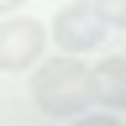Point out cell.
I'll list each match as a JSON object with an SVG mask.
<instances>
[{"mask_svg": "<svg viewBox=\"0 0 126 126\" xmlns=\"http://www.w3.org/2000/svg\"><path fill=\"white\" fill-rule=\"evenodd\" d=\"M100 100L94 94V74L84 63H74L68 53H58L53 63H37L32 74V105L47 110V116H84V110Z\"/></svg>", "mask_w": 126, "mask_h": 126, "instance_id": "6da1fadb", "label": "cell"}, {"mask_svg": "<svg viewBox=\"0 0 126 126\" xmlns=\"http://www.w3.org/2000/svg\"><path fill=\"white\" fill-rule=\"evenodd\" d=\"M116 26V16H105L94 0H74V5H63L58 16H53V32L47 37L58 42V53H89V47H100L105 42V32Z\"/></svg>", "mask_w": 126, "mask_h": 126, "instance_id": "7a4b0ae2", "label": "cell"}, {"mask_svg": "<svg viewBox=\"0 0 126 126\" xmlns=\"http://www.w3.org/2000/svg\"><path fill=\"white\" fill-rule=\"evenodd\" d=\"M42 47H47V26L42 21H26V16L0 21V68L5 74H21L32 63H42Z\"/></svg>", "mask_w": 126, "mask_h": 126, "instance_id": "3957f363", "label": "cell"}, {"mask_svg": "<svg viewBox=\"0 0 126 126\" xmlns=\"http://www.w3.org/2000/svg\"><path fill=\"white\" fill-rule=\"evenodd\" d=\"M94 94H105V105H121V94H126V58H105L100 63Z\"/></svg>", "mask_w": 126, "mask_h": 126, "instance_id": "277c9868", "label": "cell"}, {"mask_svg": "<svg viewBox=\"0 0 126 126\" xmlns=\"http://www.w3.org/2000/svg\"><path fill=\"white\" fill-rule=\"evenodd\" d=\"M74 126H121V121H116V116H79Z\"/></svg>", "mask_w": 126, "mask_h": 126, "instance_id": "5b68a950", "label": "cell"}, {"mask_svg": "<svg viewBox=\"0 0 126 126\" xmlns=\"http://www.w3.org/2000/svg\"><path fill=\"white\" fill-rule=\"evenodd\" d=\"M21 5H26V0H0V16H16Z\"/></svg>", "mask_w": 126, "mask_h": 126, "instance_id": "8992f818", "label": "cell"}, {"mask_svg": "<svg viewBox=\"0 0 126 126\" xmlns=\"http://www.w3.org/2000/svg\"><path fill=\"white\" fill-rule=\"evenodd\" d=\"M94 5H100L105 16H116V11H121V0H94Z\"/></svg>", "mask_w": 126, "mask_h": 126, "instance_id": "52a82bcc", "label": "cell"}]
</instances>
